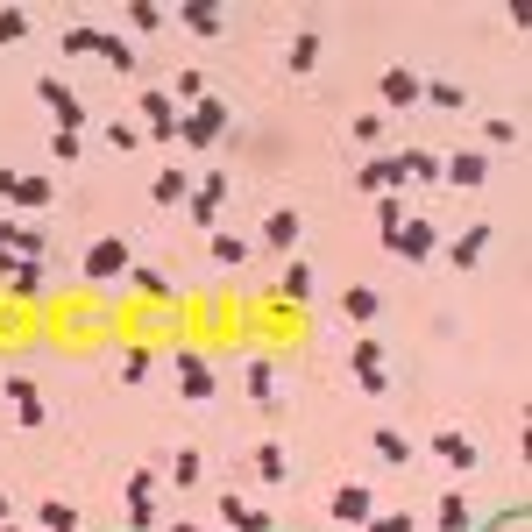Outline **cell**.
Segmentation results:
<instances>
[{"label":"cell","mask_w":532,"mask_h":532,"mask_svg":"<svg viewBox=\"0 0 532 532\" xmlns=\"http://www.w3.org/2000/svg\"><path fill=\"white\" fill-rule=\"evenodd\" d=\"M348 376H355V384H362L369 398H384V391H391V369H384V348H376V341H355V348H348Z\"/></svg>","instance_id":"4"},{"label":"cell","mask_w":532,"mask_h":532,"mask_svg":"<svg viewBox=\"0 0 532 532\" xmlns=\"http://www.w3.org/2000/svg\"><path fill=\"white\" fill-rule=\"evenodd\" d=\"M220 525H227V532H270V518H263L249 497H235V490H220Z\"/></svg>","instance_id":"14"},{"label":"cell","mask_w":532,"mask_h":532,"mask_svg":"<svg viewBox=\"0 0 532 532\" xmlns=\"http://www.w3.org/2000/svg\"><path fill=\"white\" fill-rule=\"evenodd\" d=\"M149 199H157V206H185V199H192V178H185L178 164H164L157 185H149Z\"/></svg>","instance_id":"22"},{"label":"cell","mask_w":532,"mask_h":532,"mask_svg":"<svg viewBox=\"0 0 532 532\" xmlns=\"http://www.w3.org/2000/svg\"><path fill=\"white\" fill-rule=\"evenodd\" d=\"M15 185H22V171H0V199H15Z\"/></svg>","instance_id":"48"},{"label":"cell","mask_w":532,"mask_h":532,"mask_svg":"<svg viewBox=\"0 0 532 532\" xmlns=\"http://www.w3.org/2000/svg\"><path fill=\"white\" fill-rule=\"evenodd\" d=\"M0 391H8V405H15V426H43V419H50V405L36 398L29 376H0Z\"/></svg>","instance_id":"10"},{"label":"cell","mask_w":532,"mask_h":532,"mask_svg":"<svg viewBox=\"0 0 532 532\" xmlns=\"http://www.w3.org/2000/svg\"><path fill=\"white\" fill-rule=\"evenodd\" d=\"M128 532H157V504L149 497H128Z\"/></svg>","instance_id":"41"},{"label":"cell","mask_w":532,"mask_h":532,"mask_svg":"<svg viewBox=\"0 0 532 532\" xmlns=\"http://www.w3.org/2000/svg\"><path fill=\"white\" fill-rule=\"evenodd\" d=\"M220 128H227V100H213V93H206L199 107H185V114H178V142H185V149H213V142H220Z\"/></svg>","instance_id":"1"},{"label":"cell","mask_w":532,"mask_h":532,"mask_svg":"<svg viewBox=\"0 0 532 532\" xmlns=\"http://www.w3.org/2000/svg\"><path fill=\"white\" fill-rule=\"evenodd\" d=\"M398 157H405V178L412 185H440V164L426 157V149H398Z\"/></svg>","instance_id":"33"},{"label":"cell","mask_w":532,"mask_h":532,"mask_svg":"<svg viewBox=\"0 0 532 532\" xmlns=\"http://www.w3.org/2000/svg\"><path fill=\"white\" fill-rule=\"evenodd\" d=\"M15 256H22V263H43V256H50V242L36 235V227H15Z\"/></svg>","instance_id":"38"},{"label":"cell","mask_w":532,"mask_h":532,"mask_svg":"<svg viewBox=\"0 0 532 532\" xmlns=\"http://www.w3.org/2000/svg\"><path fill=\"white\" fill-rule=\"evenodd\" d=\"M149 362H157L149 348H121V384H142V376H149Z\"/></svg>","instance_id":"36"},{"label":"cell","mask_w":532,"mask_h":532,"mask_svg":"<svg viewBox=\"0 0 532 532\" xmlns=\"http://www.w3.org/2000/svg\"><path fill=\"white\" fill-rule=\"evenodd\" d=\"M15 206H22V213H43V206H57V185H50L43 171H29V178L15 185Z\"/></svg>","instance_id":"24"},{"label":"cell","mask_w":532,"mask_h":532,"mask_svg":"<svg viewBox=\"0 0 532 532\" xmlns=\"http://www.w3.org/2000/svg\"><path fill=\"white\" fill-rule=\"evenodd\" d=\"M206 249H213V263H220V270H242V263L256 256L242 235H227V227H213V242H206Z\"/></svg>","instance_id":"23"},{"label":"cell","mask_w":532,"mask_h":532,"mask_svg":"<svg viewBox=\"0 0 532 532\" xmlns=\"http://www.w3.org/2000/svg\"><path fill=\"white\" fill-rule=\"evenodd\" d=\"M355 185L384 199V192H405L412 178H405V157H376V164H362V178H355Z\"/></svg>","instance_id":"13"},{"label":"cell","mask_w":532,"mask_h":532,"mask_svg":"<svg viewBox=\"0 0 532 532\" xmlns=\"http://www.w3.org/2000/svg\"><path fill=\"white\" fill-rule=\"evenodd\" d=\"M0 532H15V525H0Z\"/></svg>","instance_id":"51"},{"label":"cell","mask_w":532,"mask_h":532,"mask_svg":"<svg viewBox=\"0 0 532 532\" xmlns=\"http://www.w3.org/2000/svg\"><path fill=\"white\" fill-rule=\"evenodd\" d=\"M384 249H391L398 263H426V256H433V220H426V213H412V220L398 227V235H391Z\"/></svg>","instance_id":"8"},{"label":"cell","mask_w":532,"mask_h":532,"mask_svg":"<svg viewBox=\"0 0 532 532\" xmlns=\"http://www.w3.org/2000/svg\"><path fill=\"white\" fill-rule=\"evenodd\" d=\"M440 178H447V185H462V192H476V185L490 178V157H483V149H454V157L440 164Z\"/></svg>","instance_id":"11"},{"label":"cell","mask_w":532,"mask_h":532,"mask_svg":"<svg viewBox=\"0 0 532 532\" xmlns=\"http://www.w3.org/2000/svg\"><path fill=\"white\" fill-rule=\"evenodd\" d=\"M242 384H249V398H256V405L277 419V362H270V355H256V362H249V376H242Z\"/></svg>","instance_id":"16"},{"label":"cell","mask_w":532,"mask_h":532,"mask_svg":"<svg viewBox=\"0 0 532 532\" xmlns=\"http://www.w3.org/2000/svg\"><path fill=\"white\" fill-rule=\"evenodd\" d=\"M128 263H135V249L107 235V242H93V249H86V263H79V270H86L93 284H107V277H128Z\"/></svg>","instance_id":"7"},{"label":"cell","mask_w":532,"mask_h":532,"mask_svg":"<svg viewBox=\"0 0 532 532\" xmlns=\"http://www.w3.org/2000/svg\"><path fill=\"white\" fill-rule=\"evenodd\" d=\"M433 525H440V532H469V525H476V511H469V497H462V490H447V497L433 504Z\"/></svg>","instance_id":"19"},{"label":"cell","mask_w":532,"mask_h":532,"mask_svg":"<svg viewBox=\"0 0 532 532\" xmlns=\"http://www.w3.org/2000/svg\"><path fill=\"white\" fill-rule=\"evenodd\" d=\"M362 532H419V518H412V511H369Z\"/></svg>","instance_id":"34"},{"label":"cell","mask_w":532,"mask_h":532,"mask_svg":"<svg viewBox=\"0 0 532 532\" xmlns=\"http://www.w3.org/2000/svg\"><path fill=\"white\" fill-rule=\"evenodd\" d=\"M171 362H178V384H185V398H192V405H206V398L220 391V376H213V362H206L199 348H178Z\"/></svg>","instance_id":"6"},{"label":"cell","mask_w":532,"mask_h":532,"mask_svg":"<svg viewBox=\"0 0 532 532\" xmlns=\"http://www.w3.org/2000/svg\"><path fill=\"white\" fill-rule=\"evenodd\" d=\"M128 29H164V8H149V0H135V8H128Z\"/></svg>","instance_id":"47"},{"label":"cell","mask_w":532,"mask_h":532,"mask_svg":"<svg viewBox=\"0 0 532 532\" xmlns=\"http://www.w3.org/2000/svg\"><path fill=\"white\" fill-rule=\"evenodd\" d=\"M376 93H384V107H412L419 100V71H405V64H391L384 79H376Z\"/></svg>","instance_id":"17"},{"label":"cell","mask_w":532,"mask_h":532,"mask_svg":"<svg viewBox=\"0 0 532 532\" xmlns=\"http://www.w3.org/2000/svg\"><path fill=\"white\" fill-rule=\"evenodd\" d=\"M93 43H100V29H86V22H79V29H64V57H86Z\"/></svg>","instance_id":"45"},{"label":"cell","mask_w":532,"mask_h":532,"mask_svg":"<svg viewBox=\"0 0 532 532\" xmlns=\"http://www.w3.org/2000/svg\"><path fill=\"white\" fill-rule=\"evenodd\" d=\"M185 206H192V220H199V227H220V206H227V171H206V178L192 185V199H185Z\"/></svg>","instance_id":"9"},{"label":"cell","mask_w":532,"mask_h":532,"mask_svg":"<svg viewBox=\"0 0 532 532\" xmlns=\"http://www.w3.org/2000/svg\"><path fill=\"white\" fill-rule=\"evenodd\" d=\"M36 532H79V511H71L64 497H43L36 504Z\"/></svg>","instance_id":"26"},{"label":"cell","mask_w":532,"mask_h":532,"mask_svg":"<svg viewBox=\"0 0 532 532\" xmlns=\"http://www.w3.org/2000/svg\"><path fill=\"white\" fill-rule=\"evenodd\" d=\"M36 100L57 114V128H64V135H79V128H86V107H79V93H71L64 79H36Z\"/></svg>","instance_id":"5"},{"label":"cell","mask_w":532,"mask_h":532,"mask_svg":"<svg viewBox=\"0 0 532 532\" xmlns=\"http://www.w3.org/2000/svg\"><path fill=\"white\" fill-rule=\"evenodd\" d=\"M128 277H135V291H142V298H171V284H164L157 270H142V263H128Z\"/></svg>","instance_id":"40"},{"label":"cell","mask_w":532,"mask_h":532,"mask_svg":"<svg viewBox=\"0 0 532 532\" xmlns=\"http://www.w3.org/2000/svg\"><path fill=\"white\" fill-rule=\"evenodd\" d=\"M157 490H164L157 469H135V476H128V497H149V504H157Z\"/></svg>","instance_id":"43"},{"label":"cell","mask_w":532,"mask_h":532,"mask_svg":"<svg viewBox=\"0 0 532 532\" xmlns=\"http://www.w3.org/2000/svg\"><path fill=\"white\" fill-rule=\"evenodd\" d=\"M433 454H440L447 469H462V476L476 469V440H469V433H454V426H440V433H433Z\"/></svg>","instance_id":"15"},{"label":"cell","mask_w":532,"mask_h":532,"mask_svg":"<svg viewBox=\"0 0 532 532\" xmlns=\"http://www.w3.org/2000/svg\"><path fill=\"white\" fill-rule=\"evenodd\" d=\"M249 462H256V476H263V483H284V476H291V462H284V440H256V454H249Z\"/></svg>","instance_id":"25"},{"label":"cell","mask_w":532,"mask_h":532,"mask_svg":"<svg viewBox=\"0 0 532 532\" xmlns=\"http://www.w3.org/2000/svg\"><path fill=\"white\" fill-rule=\"evenodd\" d=\"M199 469H206V462H199V447H178V462H171V483H178V490H192V483H199Z\"/></svg>","instance_id":"35"},{"label":"cell","mask_w":532,"mask_h":532,"mask_svg":"<svg viewBox=\"0 0 532 532\" xmlns=\"http://www.w3.org/2000/svg\"><path fill=\"white\" fill-rule=\"evenodd\" d=\"M412 220V206H405V192H384V199H376V227H384V242L398 235V227Z\"/></svg>","instance_id":"28"},{"label":"cell","mask_w":532,"mask_h":532,"mask_svg":"<svg viewBox=\"0 0 532 532\" xmlns=\"http://www.w3.org/2000/svg\"><path fill=\"white\" fill-rule=\"evenodd\" d=\"M341 313H348L355 327H376V313H384V298H376L369 284H348V291H341Z\"/></svg>","instance_id":"18"},{"label":"cell","mask_w":532,"mask_h":532,"mask_svg":"<svg viewBox=\"0 0 532 532\" xmlns=\"http://www.w3.org/2000/svg\"><path fill=\"white\" fill-rule=\"evenodd\" d=\"M298 235H306V220H298L291 206H270V213H263V249H284V256H291Z\"/></svg>","instance_id":"12"},{"label":"cell","mask_w":532,"mask_h":532,"mask_svg":"<svg viewBox=\"0 0 532 532\" xmlns=\"http://www.w3.org/2000/svg\"><path fill=\"white\" fill-rule=\"evenodd\" d=\"M171 532H206V525H192V518H171Z\"/></svg>","instance_id":"49"},{"label":"cell","mask_w":532,"mask_h":532,"mask_svg":"<svg viewBox=\"0 0 532 532\" xmlns=\"http://www.w3.org/2000/svg\"><path fill=\"white\" fill-rule=\"evenodd\" d=\"M376 454H384V462H398V469H405V462H412V440H405L398 426H376Z\"/></svg>","instance_id":"32"},{"label":"cell","mask_w":532,"mask_h":532,"mask_svg":"<svg viewBox=\"0 0 532 532\" xmlns=\"http://www.w3.org/2000/svg\"><path fill=\"white\" fill-rule=\"evenodd\" d=\"M135 128H142L149 142H171V135H178V100H171L164 86H142V100H135Z\"/></svg>","instance_id":"2"},{"label":"cell","mask_w":532,"mask_h":532,"mask_svg":"<svg viewBox=\"0 0 532 532\" xmlns=\"http://www.w3.org/2000/svg\"><path fill=\"white\" fill-rule=\"evenodd\" d=\"M483 249H490V227H462L447 256H454V270H476V263H483Z\"/></svg>","instance_id":"21"},{"label":"cell","mask_w":532,"mask_h":532,"mask_svg":"<svg viewBox=\"0 0 532 532\" xmlns=\"http://www.w3.org/2000/svg\"><path fill=\"white\" fill-rule=\"evenodd\" d=\"M419 100L440 107V114H462V107H469V93L454 86V79H419Z\"/></svg>","instance_id":"20"},{"label":"cell","mask_w":532,"mask_h":532,"mask_svg":"<svg viewBox=\"0 0 532 532\" xmlns=\"http://www.w3.org/2000/svg\"><path fill=\"white\" fill-rule=\"evenodd\" d=\"M178 100H185V107L206 100V71H178Z\"/></svg>","instance_id":"46"},{"label":"cell","mask_w":532,"mask_h":532,"mask_svg":"<svg viewBox=\"0 0 532 532\" xmlns=\"http://www.w3.org/2000/svg\"><path fill=\"white\" fill-rule=\"evenodd\" d=\"M369 511H376V490H369V483H334V497H327V518H334V525L362 532Z\"/></svg>","instance_id":"3"},{"label":"cell","mask_w":532,"mask_h":532,"mask_svg":"<svg viewBox=\"0 0 532 532\" xmlns=\"http://www.w3.org/2000/svg\"><path fill=\"white\" fill-rule=\"evenodd\" d=\"M277 298H291V306H306V298H313V263H284V284H277Z\"/></svg>","instance_id":"27"},{"label":"cell","mask_w":532,"mask_h":532,"mask_svg":"<svg viewBox=\"0 0 532 532\" xmlns=\"http://www.w3.org/2000/svg\"><path fill=\"white\" fill-rule=\"evenodd\" d=\"M178 22L192 29V36H220L227 22H220V8H206V0H192V8H178Z\"/></svg>","instance_id":"29"},{"label":"cell","mask_w":532,"mask_h":532,"mask_svg":"<svg viewBox=\"0 0 532 532\" xmlns=\"http://www.w3.org/2000/svg\"><path fill=\"white\" fill-rule=\"evenodd\" d=\"M29 36V15L22 8H0V43H22Z\"/></svg>","instance_id":"44"},{"label":"cell","mask_w":532,"mask_h":532,"mask_svg":"<svg viewBox=\"0 0 532 532\" xmlns=\"http://www.w3.org/2000/svg\"><path fill=\"white\" fill-rule=\"evenodd\" d=\"M284 64H291V79H306V71L320 64V36H313V29H306V36H291V57H284Z\"/></svg>","instance_id":"30"},{"label":"cell","mask_w":532,"mask_h":532,"mask_svg":"<svg viewBox=\"0 0 532 532\" xmlns=\"http://www.w3.org/2000/svg\"><path fill=\"white\" fill-rule=\"evenodd\" d=\"M348 142L376 149V142H384V121H376V114H355V121H348Z\"/></svg>","instance_id":"37"},{"label":"cell","mask_w":532,"mask_h":532,"mask_svg":"<svg viewBox=\"0 0 532 532\" xmlns=\"http://www.w3.org/2000/svg\"><path fill=\"white\" fill-rule=\"evenodd\" d=\"M0 525H8V497H0Z\"/></svg>","instance_id":"50"},{"label":"cell","mask_w":532,"mask_h":532,"mask_svg":"<svg viewBox=\"0 0 532 532\" xmlns=\"http://www.w3.org/2000/svg\"><path fill=\"white\" fill-rule=\"evenodd\" d=\"M483 142H490V149H511V142H518V121L490 114V121H483Z\"/></svg>","instance_id":"39"},{"label":"cell","mask_w":532,"mask_h":532,"mask_svg":"<svg viewBox=\"0 0 532 532\" xmlns=\"http://www.w3.org/2000/svg\"><path fill=\"white\" fill-rule=\"evenodd\" d=\"M93 50H100V57L114 64V71H135V43H128V36H114V29H100V43H93Z\"/></svg>","instance_id":"31"},{"label":"cell","mask_w":532,"mask_h":532,"mask_svg":"<svg viewBox=\"0 0 532 532\" xmlns=\"http://www.w3.org/2000/svg\"><path fill=\"white\" fill-rule=\"evenodd\" d=\"M107 142H114V149H142V142H149V135H142V128H135V121H107Z\"/></svg>","instance_id":"42"}]
</instances>
